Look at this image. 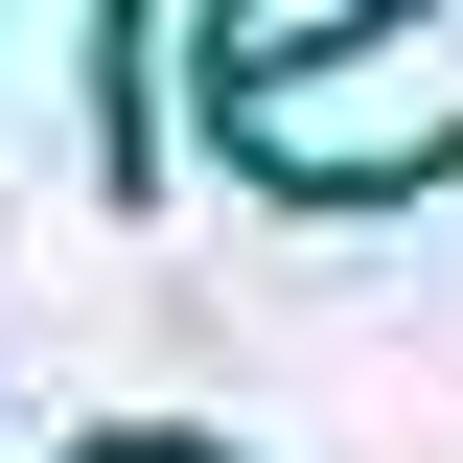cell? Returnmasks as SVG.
Instances as JSON below:
<instances>
[{"mask_svg":"<svg viewBox=\"0 0 463 463\" xmlns=\"http://www.w3.org/2000/svg\"><path fill=\"white\" fill-rule=\"evenodd\" d=\"M93 463H209V440H93Z\"/></svg>","mask_w":463,"mask_h":463,"instance_id":"cell-1","label":"cell"}]
</instances>
